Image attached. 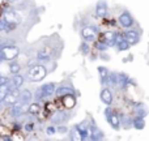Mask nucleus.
Returning <instances> with one entry per match:
<instances>
[{
    "label": "nucleus",
    "mask_w": 149,
    "mask_h": 141,
    "mask_svg": "<svg viewBox=\"0 0 149 141\" xmlns=\"http://www.w3.org/2000/svg\"><path fill=\"white\" fill-rule=\"evenodd\" d=\"M46 74H47V71L43 65H33V67L28 71V77L34 82L43 80L45 77H46Z\"/></svg>",
    "instance_id": "1"
},
{
    "label": "nucleus",
    "mask_w": 149,
    "mask_h": 141,
    "mask_svg": "<svg viewBox=\"0 0 149 141\" xmlns=\"http://www.w3.org/2000/svg\"><path fill=\"white\" fill-rule=\"evenodd\" d=\"M105 114H106V118H107V120H109V123H110V126L113 127L114 129H119V128H120V126H122V123H120V116H119L118 114L114 113V111L111 110L110 107L106 108Z\"/></svg>",
    "instance_id": "2"
},
{
    "label": "nucleus",
    "mask_w": 149,
    "mask_h": 141,
    "mask_svg": "<svg viewBox=\"0 0 149 141\" xmlns=\"http://www.w3.org/2000/svg\"><path fill=\"white\" fill-rule=\"evenodd\" d=\"M118 21L124 29H131L132 26L135 25V20H134L132 15L128 12V10L122 12L120 15H119V17H118Z\"/></svg>",
    "instance_id": "3"
},
{
    "label": "nucleus",
    "mask_w": 149,
    "mask_h": 141,
    "mask_svg": "<svg viewBox=\"0 0 149 141\" xmlns=\"http://www.w3.org/2000/svg\"><path fill=\"white\" fill-rule=\"evenodd\" d=\"M55 85L52 84V82H50V84H45L43 86H41L37 92H38V95L37 97L38 98H46V97H51L52 94H55Z\"/></svg>",
    "instance_id": "4"
},
{
    "label": "nucleus",
    "mask_w": 149,
    "mask_h": 141,
    "mask_svg": "<svg viewBox=\"0 0 149 141\" xmlns=\"http://www.w3.org/2000/svg\"><path fill=\"white\" fill-rule=\"evenodd\" d=\"M123 35H124V39H126L127 42H128L130 44H136V43H139V41H140V33L137 30H135V29H127L126 31L123 33Z\"/></svg>",
    "instance_id": "5"
},
{
    "label": "nucleus",
    "mask_w": 149,
    "mask_h": 141,
    "mask_svg": "<svg viewBox=\"0 0 149 141\" xmlns=\"http://www.w3.org/2000/svg\"><path fill=\"white\" fill-rule=\"evenodd\" d=\"M82 38L85 39V42H93L97 39V28L93 26H85L81 30Z\"/></svg>",
    "instance_id": "6"
},
{
    "label": "nucleus",
    "mask_w": 149,
    "mask_h": 141,
    "mask_svg": "<svg viewBox=\"0 0 149 141\" xmlns=\"http://www.w3.org/2000/svg\"><path fill=\"white\" fill-rule=\"evenodd\" d=\"M1 54L5 60H13L15 58H17L18 49L15 46H4L1 47Z\"/></svg>",
    "instance_id": "7"
},
{
    "label": "nucleus",
    "mask_w": 149,
    "mask_h": 141,
    "mask_svg": "<svg viewBox=\"0 0 149 141\" xmlns=\"http://www.w3.org/2000/svg\"><path fill=\"white\" fill-rule=\"evenodd\" d=\"M18 98H20V92H18V88H12V90H9V93L7 94V97L4 98V102L7 105L12 106L15 102H17Z\"/></svg>",
    "instance_id": "8"
},
{
    "label": "nucleus",
    "mask_w": 149,
    "mask_h": 141,
    "mask_svg": "<svg viewBox=\"0 0 149 141\" xmlns=\"http://www.w3.org/2000/svg\"><path fill=\"white\" fill-rule=\"evenodd\" d=\"M115 37H116V33H114V31H111V30H107V31H105V33L102 34L101 41L105 42L109 47H110V46H116Z\"/></svg>",
    "instance_id": "9"
},
{
    "label": "nucleus",
    "mask_w": 149,
    "mask_h": 141,
    "mask_svg": "<svg viewBox=\"0 0 149 141\" xmlns=\"http://www.w3.org/2000/svg\"><path fill=\"white\" fill-rule=\"evenodd\" d=\"M95 13L100 18H105L107 15V3L105 0H100L97 3V7H95Z\"/></svg>",
    "instance_id": "10"
},
{
    "label": "nucleus",
    "mask_w": 149,
    "mask_h": 141,
    "mask_svg": "<svg viewBox=\"0 0 149 141\" xmlns=\"http://www.w3.org/2000/svg\"><path fill=\"white\" fill-rule=\"evenodd\" d=\"M101 101H102L105 105L110 106L111 103H113V93H111V90L109 89V88H103L102 90H101Z\"/></svg>",
    "instance_id": "11"
},
{
    "label": "nucleus",
    "mask_w": 149,
    "mask_h": 141,
    "mask_svg": "<svg viewBox=\"0 0 149 141\" xmlns=\"http://www.w3.org/2000/svg\"><path fill=\"white\" fill-rule=\"evenodd\" d=\"M50 56H51V50H50L49 47H45V49L39 50L38 55H37L38 60H42V62H49Z\"/></svg>",
    "instance_id": "12"
},
{
    "label": "nucleus",
    "mask_w": 149,
    "mask_h": 141,
    "mask_svg": "<svg viewBox=\"0 0 149 141\" xmlns=\"http://www.w3.org/2000/svg\"><path fill=\"white\" fill-rule=\"evenodd\" d=\"M135 113H136L137 116H143V118H145V116L148 115V108L144 103H141V102L136 103V105H135Z\"/></svg>",
    "instance_id": "13"
},
{
    "label": "nucleus",
    "mask_w": 149,
    "mask_h": 141,
    "mask_svg": "<svg viewBox=\"0 0 149 141\" xmlns=\"http://www.w3.org/2000/svg\"><path fill=\"white\" fill-rule=\"evenodd\" d=\"M98 73L101 77V82L102 84H107L109 82V76H110V72L106 67H98Z\"/></svg>",
    "instance_id": "14"
},
{
    "label": "nucleus",
    "mask_w": 149,
    "mask_h": 141,
    "mask_svg": "<svg viewBox=\"0 0 149 141\" xmlns=\"http://www.w3.org/2000/svg\"><path fill=\"white\" fill-rule=\"evenodd\" d=\"M63 105L67 108H72L73 106L76 105V99H74V97L72 94H67L63 97Z\"/></svg>",
    "instance_id": "15"
},
{
    "label": "nucleus",
    "mask_w": 149,
    "mask_h": 141,
    "mask_svg": "<svg viewBox=\"0 0 149 141\" xmlns=\"http://www.w3.org/2000/svg\"><path fill=\"white\" fill-rule=\"evenodd\" d=\"M132 127H134L135 129H144L145 127V120L143 116H136V118L132 120Z\"/></svg>",
    "instance_id": "16"
},
{
    "label": "nucleus",
    "mask_w": 149,
    "mask_h": 141,
    "mask_svg": "<svg viewBox=\"0 0 149 141\" xmlns=\"http://www.w3.org/2000/svg\"><path fill=\"white\" fill-rule=\"evenodd\" d=\"M18 99L22 101L24 103H30L31 99H33V94L29 90H22V92H20V98Z\"/></svg>",
    "instance_id": "17"
},
{
    "label": "nucleus",
    "mask_w": 149,
    "mask_h": 141,
    "mask_svg": "<svg viewBox=\"0 0 149 141\" xmlns=\"http://www.w3.org/2000/svg\"><path fill=\"white\" fill-rule=\"evenodd\" d=\"M55 94L58 95V97H64V95L67 94H73V90L71 89V88H67V86H60L56 90H55Z\"/></svg>",
    "instance_id": "18"
},
{
    "label": "nucleus",
    "mask_w": 149,
    "mask_h": 141,
    "mask_svg": "<svg viewBox=\"0 0 149 141\" xmlns=\"http://www.w3.org/2000/svg\"><path fill=\"white\" fill-rule=\"evenodd\" d=\"M10 86H9V82H5V84L0 85V102L4 101V98L7 97V94L9 93Z\"/></svg>",
    "instance_id": "19"
},
{
    "label": "nucleus",
    "mask_w": 149,
    "mask_h": 141,
    "mask_svg": "<svg viewBox=\"0 0 149 141\" xmlns=\"http://www.w3.org/2000/svg\"><path fill=\"white\" fill-rule=\"evenodd\" d=\"M4 17L8 22H17V16L12 9H7L4 13Z\"/></svg>",
    "instance_id": "20"
},
{
    "label": "nucleus",
    "mask_w": 149,
    "mask_h": 141,
    "mask_svg": "<svg viewBox=\"0 0 149 141\" xmlns=\"http://www.w3.org/2000/svg\"><path fill=\"white\" fill-rule=\"evenodd\" d=\"M24 84V77L21 74H15V77L12 78V88H20Z\"/></svg>",
    "instance_id": "21"
},
{
    "label": "nucleus",
    "mask_w": 149,
    "mask_h": 141,
    "mask_svg": "<svg viewBox=\"0 0 149 141\" xmlns=\"http://www.w3.org/2000/svg\"><path fill=\"white\" fill-rule=\"evenodd\" d=\"M103 133L101 129H98L97 127H92V140H102Z\"/></svg>",
    "instance_id": "22"
},
{
    "label": "nucleus",
    "mask_w": 149,
    "mask_h": 141,
    "mask_svg": "<svg viewBox=\"0 0 149 141\" xmlns=\"http://www.w3.org/2000/svg\"><path fill=\"white\" fill-rule=\"evenodd\" d=\"M67 118H68V116L65 115L64 113H62V111H60V113H56L54 116H52V122H54V123H62V122H64Z\"/></svg>",
    "instance_id": "23"
},
{
    "label": "nucleus",
    "mask_w": 149,
    "mask_h": 141,
    "mask_svg": "<svg viewBox=\"0 0 149 141\" xmlns=\"http://www.w3.org/2000/svg\"><path fill=\"white\" fill-rule=\"evenodd\" d=\"M116 47H118L119 51H126V50H130V47H131V44L128 43V42L126 41V39H123L122 42H119V43H116Z\"/></svg>",
    "instance_id": "24"
},
{
    "label": "nucleus",
    "mask_w": 149,
    "mask_h": 141,
    "mask_svg": "<svg viewBox=\"0 0 149 141\" xmlns=\"http://www.w3.org/2000/svg\"><path fill=\"white\" fill-rule=\"evenodd\" d=\"M39 110H41V107H39V105L37 102L30 103V106H29V114H33V115H36V114L39 113Z\"/></svg>",
    "instance_id": "25"
},
{
    "label": "nucleus",
    "mask_w": 149,
    "mask_h": 141,
    "mask_svg": "<svg viewBox=\"0 0 149 141\" xmlns=\"http://www.w3.org/2000/svg\"><path fill=\"white\" fill-rule=\"evenodd\" d=\"M20 69H21V67H20V64H18V63H10V65H9L10 73L17 74V73H20Z\"/></svg>",
    "instance_id": "26"
},
{
    "label": "nucleus",
    "mask_w": 149,
    "mask_h": 141,
    "mask_svg": "<svg viewBox=\"0 0 149 141\" xmlns=\"http://www.w3.org/2000/svg\"><path fill=\"white\" fill-rule=\"evenodd\" d=\"M107 47H109V46H107V44H106L103 41H100V42L97 43V49L100 50V51H105V50L107 49Z\"/></svg>",
    "instance_id": "27"
},
{
    "label": "nucleus",
    "mask_w": 149,
    "mask_h": 141,
    "mask_svg": "<svg viewBox=\"0 0 149 141\" xmlns=\"http://www.w3.org/2000/svg\"><path fill=\"white\" fill-rule=\"evenodd\" d=\"M7 25H8V21L5 20V18H4V20H0V30H1V31L7 29Z\"/></svg>",
    "instance_id": "28"
},
{
    "label": "nucleus",
    "mask_w": 149,
    "mask_h": 141,
    "mask_svg": "<svg viewBox=\"0 0 149 141\" xmlns=\"http://www.w3.org/2000/svg\"><path fill=\"white\" fill-rule=\"evenodd\" d=\"M81 51H82V54H88V52H89V46H88L86 43H82Z\"/></svg>",
    "instance_id": "29"
},
{
    "label": "nucleus",
    "mask_w": 149,
    "mask_h": 141,
    "mask_svg": "<svg viewBox=\"0 0 149 141\" xmlns=\"http://www.w3.org/2000/svg\"><path fill=\"white\" fill-rule=\"evenodd\" d=\"M55 132H56V129H55L54 127H49V128H47V133L49 135H54Z\"/></svg>",
    "instance_id": "30"
},
{
    "label": "nucleus",
    "mask_w": 149,
    "mask_h": 141,
    "mask_svg": "<svg viewBox=\"0 0 149 141\" xmlns=\"http://www.w3.org/2000/svg\"><path fill=\"white\" fill-rule=\"evenodd\" d=\"M58 131H59V132H67V128H65V127H59V128H58Z\"/></svg>",
    "instance_id": "31"
},
{
    "label": "nucleus",
    "mask_w": 149,
    "mask_h": 141,
    "mask_svg": "<svg viewBox=\"0 0 149 141\" xmlns=\"http://www.w3.org/2000/svg\"><path fill=\"white\" fill-rule=\"evenodd\" d=\"M31 128H33V126H31V124H28V126H26V131H30Z\"/></svg>",
    "instance_id": "32"
},
{
    "label": "nucleus",
    "mask_w": 149,
    "mask_h": 141,
    "mask_svg": "<svg viewBox=\"0 0 149 141\" xmlns=\"http://www.w3.org/2000/svg\"><path fill=\"white\" fill-rule=\"evenodd\" d=\"M8 1H16V0H8Z\"/></svg>",
    "instance_id": "33"
},
{
    "label": "nucleus",
    "mask_w": 149,
    "mask_h": 141,
    "mask_svg": "<svg viewBox=\"0 0 149 141\" xmlns=\"http://www.w3.org/2000/svg\"><path fill=\"white\" fill-rule=\"evenodd\" d=\"M0 4H3V0H0Z\"/></svg>",
    "instance_id": "34"
},
{
    "label": "nucleus",
    "mask_w": 149,
    "mask_h": 141,
    "mask_svg": "<svg viewBox=\"0 0 149 141\" xmlns=\"http://www.w3.org/2000/svg\"><path fill=\"white\" fill-rule=\"evenodd\" d=\"M0 85H1V82H0Z\"/></svg>",
    "instance_id": "35"
}]
</instances>
